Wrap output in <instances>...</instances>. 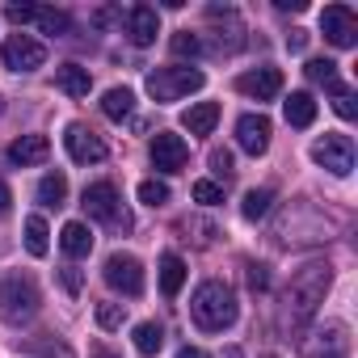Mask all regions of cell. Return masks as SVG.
<instances>
[{"instance_id": "1", "label": "cell", "mask_w": 358, "mask_h": 358, "mask_svg": "<svg viewBox=\"0 0 358 358\" xmlns=\"http://www.w3.org/2000/svg\"><path fill=\"white\" fill-rule=\"evenodd\" d=\"M236 295H232V287L228 282H220V278H211V282H203L199 291H194V299H190V316H194V324L203 329V333H224V329H232L236 324Z\"/></svg>"}, {"instance_id": "2", "label": "cell", "mask_w": 358, "mask_h": 358, "mask_svg": "<svg viewBox=\"0 0 358 358\" xmlns=\"http://www.w3.org/2000/svg\"><path fill=\"white\" fill-rule=\"evenodd\" d=\"M329 282H333L329 262H312V266H303V270L291 278V308H295V320H308V316L324 303Z\"/></svg>"}, {"instance_id": "3", "label": "cell", "mask_w": 358, "mask_h": 358, "mask_svg": "<svg viewBox=\"0 0 358 358\" xmlns=\"http://www.w3.org/2000/svg\"><path fill=\"white\" fill-rule=\"evenodd\" d=\"M203 80L207 76L199 68H156V72H148V93H152V101L169 106V101H182V97L199 93Z\"/></svg>"}, {"instance_id": "4", "label": "cell", "mask_w": 358, "mask_h": 358, "mask_svg": "<svg viewBox=\"0 0 358 358\" xmlns=\"http://www.w3.org/2000/svg\"><path fill=\"white\" fill-rule=\"evenodd\" d=\"M38 287H34V278L30 274H9L5 282H0V316L5 320H13V324H22V320H30L34 312H38Z\"/></svg>"}, {"instance_id": "5", "label": "cell", "mask_w": 358, "mask_h": 358, "mask_svg": "<svg viewBox=\"0 0 358 358\" xmlns=\"http://www.w3.org/2000/svg\"><path fill=\"white\" fill-rule=\"evenodd\" d=\"M80 207H85L93 220L110 224L114 232H127V228H131V211L122 207L114 182H93V186H85V203H80Z\"/></svg>"}, {"instance_id": "6", "label": "cell", "mask_w": 358, "mask_h": 358, "mask_svg": "<svg viewBox=\"0 0 358 358\" xmlns=\"http://www.w3.org/2000/svg\"><path fill=\"white\" fill-rule=\"evenodd\" d=\"M106 282L118 291V295H127V299H135V295H143V262L135 257V253H110V262H106Z\"/></svg>"}, {"instance_id": "7", "label": "cell", "mask_w": 358, "mask_h": 358, "mask_svg": "<svg viewBox=\"0 0 358 358\" xmlns=\"http://www.w3.org/2000/svg\"><path fill=\"white\" fill-rule=\"evenodd\" d=\"M312 160L320 169H329L333 177H350V169H354V139L350 135H324V139L312 143Z\"/></svg>"}, {"instance_id": "8", "label": "cell", "mask_w": 358, "mask_h": 358, "mask_svg": "<svg viewBox=\"0 0 358 358\" xmlns=\"http://www.w3.org/2000/svg\"><path fill=\"white\" fill-rule=\"evenodd\" d=\"M0 59H5L9 72H38L47 64V47L30 34H13L5 47H0Z\"/></svg>"}, {"instance_id": "9", "label": "cell", "mask_w": 358, "mask_h": 358, "mask_svg": "<svg viewBox=\"0 0 358 358\" xmlns=\"http://www.w3.org/2000/svg\"><path fill=\"white\" fill-rule=\"evenodd\" d=\"M64 148H68V156H72L76 164H97V160L110 156L106 139H101L97 131H89L85 122H68V131H64Z\"/></svg>"}, {"instance_id": "10", "label": "cell", "mask_w": 358, "mask_h": 358, "mask_svg": "<svg viewBox=\"0 0 358 358\" xmlns=\"http://www.w3.org/2000/svg\"><path fill=\"white\" fill-rule=\"evenodd\" d=\"M148 156H152V169H160V173H182L186 160H190V143L182 135H173V131H160L152 139Z\"/></svg>"}, {"instance_id": "11", "label": "cell", "mask_w": 358, "mask_h": 358, "mask_svg": "<svg viewBox=\"0 0 358 358\" xmlns=\"http://www.w3.org/2000/svg\"><path fill=\"white\" fill-rule=\"evenodd\" d=\"M320 30H324V38H329L333 47H354V38H358V17H354L350 5H329V9L320 13Z\"/></svg>"}, {"instance_id": "12", "label": "cell", "mask_w": 358, "mask_h": 358, "mask_svg": "<svg viewBox=\"0 0 358 358\" xmlns=\"http://www.w3.org/2000/svg\"><path fill=\"white\" fill-rule=\"evenodd\" d=\"M236 89L245 97H253V101H274L282 93V72L278 68H253V72H245L236 80Z\"/></svg>"}, {"instance_id": "13", "label": "cell", "mask_w": 358, "mask_h": 358, "mask_svg": "<svg viewBox=\"0 0 358 358\" xmlns=\"http://www.w3.org/2000/svg\"><path fill=\"white\" fill-rule=\"evenodd\" d=\"M236 143L249 152V156H262L270 148V118L266 114H241L236 122Z\"/></svg>"}, {"instance_id": "14", "label": "cell", "mask_w": 358, "mask_h": 358, "mask_svg": "<svg viewBox=\"0 0 358 358\" xmlns=\"http://www.w3.org/2000/svg\"><path fill=\"white\" fill-rule=\"evenodd\" d=\"M156 34H160V13H156L152 5H135V9L127 13V38H131L135 47H152Z\"/></svg>"}, {"instance_id": "15", "label": "cell", "mask_w": 358, "mask_h": 358, "mask_svg": "<svg viewBox=\"0 0 358 358\" xmlns=\"http://www.w3.org/2000/svg\"><path fill=\"white\" fill-rule=\"evenodd\" d=\"M47 156H51V139H47V135H22V139H13V143H9V160H13V164H22V169L43 164Z\"/></svg>"}, {"instance_id": "16", "label": "cell", "mask_w": 358, "mask_h": 358, "mask_svg": "<svg viewBox=\"0 0 358 358\" xmlns=\"http://www.w3.org/2000/svg\"><path fill=\"white\" fill-rule=\"evenodd\" d=\"M282 114H287V122H291V127H299V131H303V127H312V122H316V97L299 89V93H291V97L282 101Z\"/></svg>"}, {"instance_id": "17", "label": "cell", "mask_w": 358, "mask_h": 358, "mask_svg": "<svg viewBox=\"0 0 358 358\" xmlns=\"http://www.w3.org/2000/svg\"><path fill=\"white\" fill-rule=\"evenodd\" d=\"M215 122H220V106H215V101H199V106H190V110L182 114V127H186L190 135H211Z\"/></svg>"}, {"instance_id": "18", "label": "cell", "mask_w": 358, "mask_h": 358, "mask_svg": "<svg viewBox=\"0 0 358 358\" xmlns=\"http://www.w3.org/2000/svg\"><path fill=\"white\" fill-rule=\"evenodd\" d=\"M59 245H64V253H68V257H89V253H93V232H89V224H80V220L64 224Z\"/></svg>"}, {"instance_id": "19", "label": "cell", "mask_w": 358, "mask_h": 358, "mask_svg": "<svg viewBox=\"0 0 358 358\" xmlns=\"http://www.w3.org/2000/svg\"><path fill=\"white\" fill-rule=\"evenodd\" d=\"M55 85H59L68 97H89L93 76H89V68H80V64H64V68L55 72Z\"/></svg>"}, {"instance_id": "20", "label": "cell", "mask_w": 358, "mask_h": 358, "mask_svg": "<svg viewBox=\"0 0 358 358\" xmlns=\"http://www.w3.org/2000/svg\"><path fill=\"white\" fill-rule=\"evenodd\" d=\"M182 287H186V262L177 253H164L160 257V291H164V299H173Z\"/></svg>"}, {"instance_id": "21", "label": "cell", "mask_w": 358, "mask_h": 358, "mask_svg": "<svg viewBox=\"0 0 358 358\" xmlns=\"http://www.w3.org/2000/svg\"><path fill=\"white\" fill-rule=\"evenodd\" d=\"M131 110H135V93L122 85V89H106V97H101V114L110 118V122H122V118H131Z\"/></svg>"}, {"instance_id": "22", "label": "cell", "mask_w": 358, "mask_h": 358, "mask_svg": "<svg viewBox=\"0 0 358 358\" xmlns=\"http://www.w3.org/2000/svg\"><path fill=\"white\" fill-rule=\"evenodd\" d=\"M64 199H68V177L64 173H47L38 182V203L43 207H64Z\"/></svg>"}, {"instance_id": "23", "label": "cell", "mask_w": 358, "mask_h": 358, "mask_svg": "<svg viewBox=\"0 0 358 358\" xmlns=\"http://www.w3.org/2000/svg\"><path fill=\"white\" fill-rule=\"evenodd\" d=\"M160 345H164V329H160L156 320H143V324H135V350H139L143 358L160 354Z\"/></svg>"}, {"instance_id": "24", "label": "cell", "mask_w": 358, "mask_h": 358, "mask_svg": "<svg viewBox=\"0 0 358 358\" xmlns=\"http://www.w3.org/2000/svg\"><path fill=\"white\" fill-rule=\"evenodd\" d=\"M47 236H51L47 232V220L43 215H30L26 220V249H30V257H47V249H51Z\"/></svg>"}, {"instance_id": "25", "label": "cell", "mask_w": 358, "mask_h": 358, "mask_svg": "<svg viewBox=\"0 0 358 358\" xmlns=\"http://www.w3.org/2000/svg\"><path fill=\"white\" fill-rule=\"evenodd\" d=\"M303 72H308V80H312V85H324L329 93H333V89H341V85H337V64H333V59H308V68H303Z\"/></svg>"}, {"instance_id": "26", "label": "cell", "mask_w": 358, "mask_h": 358, "mask_svg": "<svg viewBox=\"0 0 358 358\" xmlns=\"http://www.w3.org/2000/svg\"><path fill=\"white\" fill-rule=\"evenodd\" d=\"M270 203H274V190H249L245 203H241V215L245 220H266L270 215Z\"/></svg>"}, {"instance_id": "27", "label": "cell", "mask_w": 358, "mask_h": 358, "mask_svg": "<svg viewBox=\"0 0 358 358\" xmlns=\"http://www.w3.org/2000/svg\"><path fill=\"white\" fill-rule=\"evenodd\" d=\"M38 26H43V34H55V38H64L68 30H72V17L64 13V9H38V17H34Z\"/></svg>"}, {"instance_id": "28", "label": "cell", "mask_w": 358, "mask_h": 358, "mask_svg": "<svg viewBox=\"0 0 358 358\" xmlns=\"http://www.w3.org/2000/svg\"><path fill=\"white\" fill-rule=\"evenodd\" d=\"M173 194H169V186L164 182H156V177H148V182H139V203L143 207H164Z\"/></svg>"}, {"instance_id": "29", "label": "cell", "mask_w": 358, "mask_h": 358, "mask_svg": "<svg viewBox=\"0 0 358 358\" xmlns=\"http://www.w3.org/2000/svg\"><path fill=\"white\" fill-rule=\"evenodd\" d=\"M190 194H194V203H203V207H220V203H224V186H215V182H194Z\"/></svg>"}, {"instance_id": "30", "label": "cell", "mask_w": 358, "mask_h": 358, "mask_svg": "<svg viewBox=\"0 0 358 358\" xmlns=\"http://www.w3.org/2000/svg\"><path fill=\"white\" fill-rule=\"evenodd\" d=\"M122 316H127V308H122V303H97V324H101L106 333L122 329Z\"/></svg>"}, {"instance_id": "31", "label": "cell", "mask_w": 358, "mask_h": 358, "mask_svg": "<svg viewBox=\"0 0 358 358\" xmlns=\"http://www.w3.org/2000/svg\"><path fill=\"white\" fill-rule=\"evenodd\" d=\"M173 55H203V38L199 34H190V30H182V34H173Z\"/></svg>"}, {"instance_id": "32", "label": "cell", "mask_w": 358, "mask_h": 358, "mask_svg": "<svg viewBox=\"0 0 358 358\" xmlns=\"http://www.w3.org/2000/svg\"><path fill=\"white\" fill-rule=\"evenodd\" d=\"M333 110H337L341 118H354V114H358V106H354V93H350V89H333Z\"/></svg>"}, {"instance_id": "33", "label": "cell", "mask_w": 358, "mask_h": 358, "mask_svg": "<svg viewBox=\"0 0 358 358\" xmlns=\"http://www.w3.org/2000/svg\"><path fill=\"white\" fill-rule=\"evenodd\" d=\"M5 17H9V22H17V26H26V22H34V17H38V9H34V5H9V9H5Z\"/></svg>"}, {"instance_id": "34", "label": "cell", "mask_w": 358, "mask_h": 358, "mask_svg": "<svg viewBox=\"0 0 358 358\" xmlns=\"http://www.w3.org/2000/svg\"><path fill=\"white\" fill-rule=\"evenodd\" d=\"M211 169H215L220 177H228V173H232V152H228V148H211Z\"/></svg>"}, {"instance_id": "35", "label": "cell", "mask_w": 358, "mask_h": 358, "mask_svg": "<svg viewBox=\"0 0 358 358\" xmlns=\"http://www.w3.org/2000/svg\"><path fill=\"white\" fill-rule=\"evenodd\" d=\"M59 282H64V291H68V295H80V287H85L80 270H72V266H68V270H59Z\"/></svg>"}, {"instance_id": "36", "label": "cell", "mask_w": 358, "mask_h": 358, "mask_svg": "<svg viewBox=\"0 0 358 358\" xmlns=\"http://www.w3.org/2000/svg\"><path fill=\"white\" fill-rule=\"evenodd\" d=\"M249 287H253V291H266V287H270L266 266H249Z\"/></svg>"}, {"instance_id": "37", "label": "cell", "mask_w": 358, "mask_h": 358, "mask_svg": "<svg viewBox=\"0 0 358 358\" xmlns=\"http://www.w3.org/2000/svg\"><path fill=\"white\" fill-rule=\"evenodd\" d=\"M303 47H308V30H291V34H287V51H291V55H299Z\"/></svg>"}, {"instance_id": "38", "label": "cell", "mask_w": 358, "mask_h": 358, "mask_svg": "<svg viewBox=\"0 0 358 358\" xmlns=\"http://www.w3.org/2000/svg\"><path fill=\"white\" fill-rule=\"evenodd\" d=\"M9 207H13V194H9V186H5V182H0V220L9 215Z\"/></svg>"}, {"instance_id": "39", "label": "cell", "mask_w": 358, "mask_h": 358, "mask_svg": "<svg viewBox=\"0 0 358 358\" xmlns=\"http://www.w3.org/2000/svg\"><path fill=\"white\" fill-rule=\"evenodd\" d=\"M177 358H207L199 345H182V350H177Z\"/></svg>"}, {"instance_id": "40", "label": "cell", "mask_w": 358, "mask_h": 358, "mask_svg": "<svg viewBox=\"0 0 358 358\" xmlns=\"http://www.w3.org/2000/svg\"><path fill=\"white\" fill-rule=\"evenodd\" d=\"M312 358H316V354H312ZM324 358H345V350H341V345H337V350H329V354H324Z\"/></svg>"}, {"instance_id": "41", "label": "cell", "mask_w": 358, "mask_h": 358, "mask_svg": "<svg viewBox=\"0 0 358 358\" xmlns=\"http://www.w3.org/2000/svg\"><path fill=\"white\" fill-rule=\"evenodd\" d=\"M93 358H118V354H110V350H101V354H93Z\"/></svg>"}]
</instances>
